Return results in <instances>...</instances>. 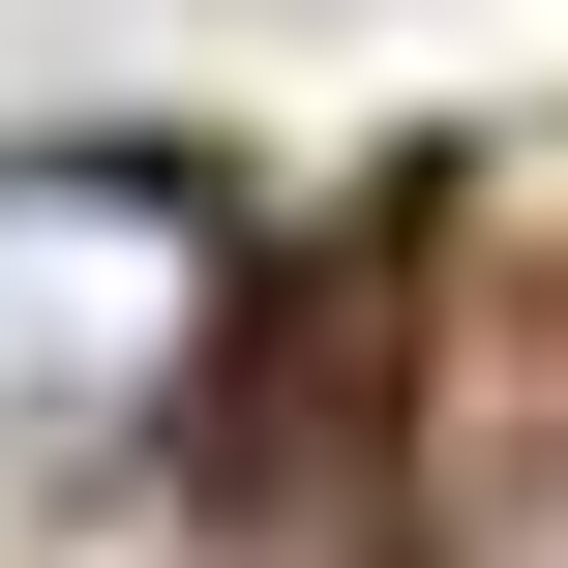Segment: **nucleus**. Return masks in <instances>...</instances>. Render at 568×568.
<instances>
[{"instance_id":"obj_1","label":"nucleus","mask_w":568,"mask_h":568,"mask_svg":"<svg viewBox=\"0 0 568 568\" xmlns=\"http://www.w3.org/2000/svg\"><path fill=\"white\" fill-rule=\"evenodd\" d=\"M240 389V180L210 150H0V509L150 479Z\"/></svg>"},{"instance_id":"obj_2","label":"nucleus","mask_w":568,"mask_h":568,"mask_svg":"<svg viewBox=\"0 0 568 568\" xmlns=\"http://www.w3.org/2000/svg\"><path fill=\"white\" fill-rule=\"evenodd\" d=\"M419 568H568V329H509L419 419Z\"/></svg>"}]
</instances>
